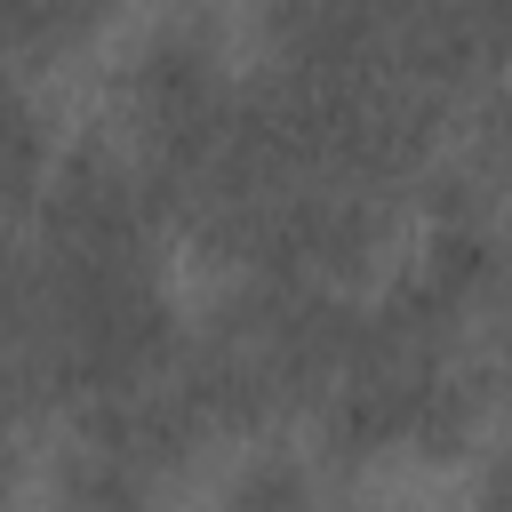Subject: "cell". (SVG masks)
Returning <instances> with one entry per match:
<instances>
[{
	"label": "cell",
	"instance_id": "cell-1",
	"mask_svg": "<svg viewBox=\"0 0 512 512\" xmlns=\"http://www.w3.org/2000/svg\"><path fill=\"white\" fill-rule=\"evenodd\" d=\"M152 480H160V472L112 456V448H96V440H72V448L56 456V496H64V512H152Z\"/></svg>",
	"mask_w": 512,
	"mask_h": 512
},
{
	"label": "cell",
	"instance_id": "cell-2",
	"mask_svg": "<svg viewBox=\"0 0 512 512\" xmlns=\"http://www.w3.org/2000/svg\"><path fill=\"white\" fill-rule=\"evenodd\" d=\"M224 512H312V464L280 440L248 448L232 488H224Z\"/></svg>",
	"mask_w": 512,
	"mask_h": 512
},
{
	"label": "cell",
	"instance_id": "cell-3",
	"mask_svg": "<svg viewBox=\"0 0 512 512\" xmlns=\"http://www.w3.org/2000/svg\"><path fill=\"white\" fill-rule=\"evenodd\" d=\"M480 152H488V168L512 184V88H504V96L480 112Z\"/></svg>",
	"mask_w": 512,
	"mask_h": 512
},
{
	"label": "cell",
	"instance_id": "cell-4",
	"mask_svg": "<svg viewBox=\"0 0 512 512\" xmlns=\"http://www.w3.org/2000/svg\"><path fill=\"white\" fill-rule=\"evenodd\" d=\"M48 16H56V0H0V56L24 48V40H40Z\"/></svg>",
	"mask_w": 512,
	"mask_h": 512
},
{
	"label": "cell",
	"instance_id": "cell-5",
	"mask_svg": "<svg viewBox=\"0 0 512 512\" xmlns=\"http://www.w3.org/2000/svg\"><path fill=\"white\" fill-rule=\"evenodd\" d=\"M480 512H512V440L480 464Z\"/></svg>",
	"mask_w": 512,
	"mask_h": 512
},
{
	"label": "cell",
	"instance_id": "cell-6",
	"mask_svg": "<svg viewBox=\"0 0 512 512\" xmlns=\"http://www.w3.org/2000/svg\"><path fill=\"white\" fill-rule=\"evenodd\" d=\"M16 472H24V456H16V440H8V432H0V496H8V488H16Z\"/></svg>",
	"mask_w": 512,
	"mask_h": 512
}]
</instances>
